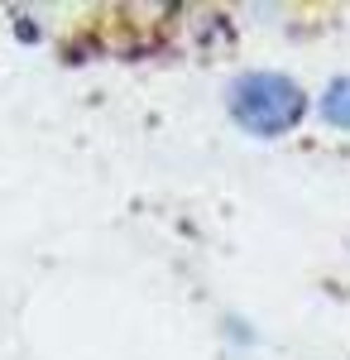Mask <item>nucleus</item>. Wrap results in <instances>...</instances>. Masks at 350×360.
I'll use <instances>...</instances> for the list:
<instances>
[{"mask_svg":"<svg viewBox=\"0 0 350 360\" xmlns=\"http://www.w3.org/2000/svg\"><path fill=\"white\" fill-rule=\"evenodd\" d=\"M322 115L336 130H350V77H336L322 96Z\"/></svg>","mask_w":350,"mask_h":360,"instance_id":"f03ea898","label":"nucleus"},{"mask_svg":"<svg viewBox=\"0 0 350 360\" xmlns=\"http://www.w3.org/2000/svg\"><path fill=\"white\" fill-rule=\"evenodd\" d=\"M302 111H307V96L283 72H245L231 91V115L249 135H283L302 120Z\"/></svg>","mask_w":350,"mask_h":360,"instance_id":"f257e3e1","label":"nucleus"}]
</instances>
